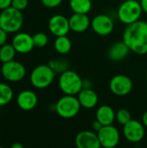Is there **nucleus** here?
Masks as SVG:
<instances>
[{"instance_id": "obj_8", "label": "nucleus", "mask_w": 147, "mask_h": 148, "mask_svg": "<svg viewBox=\"0 0 147 148\" xmlns=\"http://www.w3.org/2000/svg\"><path fill=\"white\" fill-rule=\"evenodd\" d=\"M109 88L111 92L117 96H126L129 95L133 89V82L125 75H117L111 79Z\"/></svg>"}, {"instance_id": "obj_4", "label": "nucleus", "mask_w": 147, "mask_h": 148, "mask_svg": "<svg viewBox=\"0 0 147 148\" xmlns=\"http://www.w3.org/2000/svg\"><path fill=\"white\" fill-rule=\"evenodd\" d=\"M81 106L75 95H65L61 97L55 105V109L57 114L63 119H71L76 116Z\"/></svg>"}, {"instance_id": "obj_16", "label": "nucleus", "mask_w": 147, "mask_h": 148, "mask_svg": "<svg viewBox=\"0 0 147 148\" xmlns=\"http://www.w3.org/2000/svg\"><path fill=\"white\" fill-rule=\"evenodd\" d=\"M70 30L75 33H82L86 31L91 25V22L87 14L74 13L69 18Z\"/></svg>"}, {"instance_id": "obj_25", "label": "nucleus", "mask_w": 147, "mask_h": 148, "mask_svg": "<svg viewBox=\"0 0 147 148\" xmlns=\"http://www.w3.org/2000/svg\"><path fill=\"white\" fill-rule=\"evenodd\" d=\"M116 120L120 125L124 126L132 120L131 113L127 109H125V108L119 109L116 112Z\"/></svg>"}, {"instance_id": "obj_9", "label": "nucleus", "mask_w": 147, "mask_h": 148, "mask_svg": "<svg viewBox=\"0 0 147 148\" xmlns=\"http://www.w3.org/2000/svg\"><path fill=\"white\" fill-rule=\"evenodd\" d=\"M101 147L105 148L115 147L120 142L119 130L113 125L104 126L99 132H97Z\"/></svg>"}, {"instance_id": "obj_20", "label": "nucleus", "mask_w": 147, "mask_h": 148, "mask_svg": "<svg viewBox=\"0 0 147 148\" xmlns=\"http://www.w3.org/2000/svg\"><path fill=\"white\" fill-rule=\"evenodd\" d=\"M55 49L57 53L61 55H66L70 52L72 49V42L71 40L66 36H56L55 42H54Z\"/></svg>"}, {"instance_id": "obj_27", "label": "nucleus", "mask_w": 147, "mask_h": 148, "mask_svg": "<svg viewBox=\"0 0 147 148\" xmlns=\"http://www.w3.org/2000/svg\"><path fill=\"white\" fill-rule=\"evenodd\" d=\"M28 4H29L28 0H12V2H11V6L18 10H21V11L25 10L27 8Z\"/></svg>"}, {"instance_id": "obj_12", "label": "nucleus", "mask_w": 147, "mask_h": 148, "mask_svg": "<svg viewBox=\"0 0 147 148\" xmlns=\"http://www.w3.org/2000/svg\"><path fill=\"white\" fill-rule=\"evenodd\" d=\"M49 29L55 36H66L70 30L69 21L63 15H55L49 21Z\"/></svg>"}, {"instance_id": "obj_31", "label": "nucleus", "mask_w": 147, "mask_h": 148, "mask_svg": "<svg viewBox=\"0 0 147 148\" xmlns=\"http://www.w3.org/2000/svg\"><path fill=\"white\" fill-rule=\"evenodd\" d=\"M11 2L12 0H0V10L11 6Z\"/></svg>"}, {"instance_id": "obj_29", "label": "nucleus", "mask_w": 147, "mask_h": 148, "mask_svg": "<svg viewBox=\"0 0 147 148\" xmlns=\"http://www.w3.org/2000/svg\"><path fill=\"white\" fill-rule=\"evenodd\" d=\"M7 37H8V33L2 28H0V47L6 43Z\"/></svg>"}, {"instance_id": "obj_2", "label": "nucleus", "mask_w": 147, "mask_h": 148, "mask_svg": "<svg viewBox=\"0 0 147 148\" xmlns=\"http://www.w3.org/2000/svg\"><path fill=\"white\" fill-rule=\"evenodd\" d=\"M23 16L21 10L12 6L3 10L0 13V28L7 33H16L22 28Z\"/></svg>"}, {"instance_id": "obj_3", "label": "nucleus", "mask_w": 147, "mask_h": 148, "mask_svg": "<svg viewBox=\"0 0 147 148\" xmlns=\"http://www.w3.org/2000/svg\"><path fill=\"white\" fill-rule=\"evenodd\" d=\"M84 82L75 71L67 69L61 74L59 78V88L62 93L69 95H76L83 88Z\"/></svg>"}, {"instance_id": "obj_10", "label": "nucleus", "mask_w": 147, "mask_h": 148, "mask_svg": "<svg viewBox=\"0 0 147 148\" xmlns=\"http://www.w3.org/2000/svg\"><path fill=\"white\" fill-rule=\"evenodd\" d=\"M123 134L131 143L140 142L145 136V126L142 122L132 119L128 123L123 126Z\"/></svg>"}, {"instance_id": "obj_15", "label": "nucleus", "mask_w": 147, "mask_h": 148, "mask_svg": "<svg viewBox=\"0 0 147 148\" xmlns=\"http://www.w3.org/2000/svg\"><path fill=\"white\" fill-rule=\"evenodd\" d=\"M38 102L37 95L32 90H23L16 97V103L19 108L23 111H30L34 109Z\"/></svg>"}, {"instance_id": "obj_5", "label": "nucleus", "mask_w": 147, "mask_h": 148, "mask_svg": "<svg viewBox=\"0 0 147 148\" xmlns=\"http://www.w3.org/2000/svg\"><path fill=\"white\" fill-rule=\"evenodd\" d=\"M143 10L140 3L137 0L123 1L118 10V17L120 21L126 25L131 24L139 20Z\"/></svg>"}, {"instance_id": "obj_1", "label": "nucleus", "mask_w": 147, "mask_h": 148, "mask_svg": "<svg viewBox=\"0 0 147 148\" xmlns=\"http://www.w3.org/2000/svg\"><path fill=\"white\" fill-rule=\"evenodd\" d=\"M123 41L135 54H146L147 22L139 20L126 25L123 33Z\"/></svg>"}, {"instance_id": "obj_19", "label": "nucleus", "mask_w": 147, "mask_h": 148, "mask_svg": "<svg viewBox=\"0 0 147 148\" xmlns=\"http://www.w3.org/2000/svg\"><path fill=\"white\" fill-rule=\"evenodd\" d=\"M96 120L100 121L104 126L112 125L116 120V113L108 105L99 107L96 111Z\"/></svg>"}, {"instance_id": "obj_28", "label": "nucleus", "mask_w": 147, "mask_h": 148, "mask_svg": "<svg viewBox=\"0 0 147 148\" xmlns=\"http://www.w3.org/2000/svg\"><path fill=\"white\" fill-rule=\"evenodd\" d=\"M41 2L45 7L52 9L59 6L62 3V0H41Z\"/></svg>"}, {"instance_id": "obj_23", "label": "nucleus", "mask_w": 147, "mask_h": 148, "mask_svg": "<svg viewBox=\"0 0 147 148\" xmlns=\"http://www.w3.org/2000/svg\"><path fill=\"white\" fill-rule=\"evenodd\" d=\"M16 49L12 44H3L0 47V61L4 63L14 60L16 56Z\"/></svg>"}, {"instance_id": "obj_24", "label": "nucleus", "mask_w": 147, "mask_h": 148, "mask_svg": "<svg viewBox=\"0 0 147 148\" xmlns=\"http://www.w3.org/2000/svg\"><path fill=\"white\" fill-rule=\"evenodd\" d=\"M49 65L55 74H62L67 69H68V62L63 60H57V59L51 60L49 62Z\"/></svg>"}, {"instance_id": "obj_26", "label": "nucleus", "mask_w": 147, "mask_h": 148, "mask_svg": "<svg viewBox=\"0 0 147 148\" xmlns=\"http://www.w3.org/2000/svg\"><path fill=\"white\" fill-rule=\"evenodd\" d=\"M32 37H33L34 45L36 48H43L49 42L48 36L45 33H42V32L36 33L34 36H32Z\"/></svg>"}, {"instance_id": "obj_11", "label": "nucleus", "mask_w": 147, "mask_h": 148, "mask_svg": "<svg viewBox=\"0 0 147 148\" xmlns=\"http://www.w3.org/2000/svg\"><path fill=\"white\" fill-rule=\"evenodd\" d=\"M91 27L97 35L108 36L113 32L114 23L109 16L106 14H100L93 18L91 22Z\"/></svg>"}, {"instance_id": "obj_30", "label": "nucleus", "mask_w": 147, "mask_h": 148, "mask_svg": "<svg viewBox=\"0 0 147 148\" xmlns=\"http://www.w3.org/2000/svg\"><path fill=\"white\" fill-rule=\"evenodd\" d=\"M103 127H104V125H103L100 121H98V120H95V121L93 122V124H92V127H93V129H94L95 132H99Z\"/></svg>"}, {"instance_id": "obj_17", "label": "nucleus", "mask_w": 147, "mask_h": 148, "mask_svg": "<svg viewBox=\"0 0 147 148\" xmlns=\"http://www.w3.org/2000/svg\"><path fill=\"white\" fill-rule=\"evenodd\" d=\"M129 47L126 43L122 40L120 42H115L113 43L108 49V57L113 62H120L123 61L130 52Z\"/></svg>"}, {"instance_id": "obj_6", "label": "nucleus", "mask_w": 147, "mask_h": 148, "mask_svg": "<svg viewBox=\"0 0 147 148\" xmlns=\"http://www.w3.org/2000/svg\"><path fill=\"white\" fill-rule=\"evenodd\" d=\"M55 75V73L49 64H41L32 70L30 74V82L36 88L43 89L51 85Z\"/></svg>"}, {"instance_id": "obj_22", "label": "nucleus", "mask_w": 147, "mask_h": 148, "mask_svg": "<svg viewBox=\"0 0 147 148\" xmlns=\"http://www.w3.org/2000/svg\"><path fill=\"white\" fill-rule=\"evenodd\" d=\"M13 89L8 84L0 82V107L7 105L13 99Z\"/></svg>"}, {"instance_id": "obj_32", "label": "nucleus", "mask_w": 147, "mask_h": 148, "mask_svg": "<svg viewBox=\"0 0 147 148\" xmlns=\"http://www.w3.org/2000/svg\"><path fill=\"white\" fill-rule=\"evenodd\" d=\"M140 5L144 12L147 13V0H140Z\"/></svg>"}, {"instance_id": "obj_13", "label": "nucleus", "mask_w": 147, "mask_h": 148, "mask_svg": "<svg viewBox=\"0 0 147 148\" xmlns=\"http://www.w3.org/2000/svg\"><path fill=\"white\" fill-rule=\"evenodd\" d=\"M11 44L15 48L16 51L20 54H28L34 49L33 37L28 33L19 32L15 35L12 39Z\"/></svg>"}, {"instance_id": "obj_35", "label": "nucleus", "mask_w": 147, "mask_h": 148, "mask_svg": "<svg viewBox=\"0 0 147 148\" xmlns=\"http://www.w3.org/2000/svg\"><path fill=\"white\" fill-rule=\"evenodd\" d=\"M120 1H122V2H123V1H126V0H120Z\"/></svg>"}, {"instance_id": "obj_34", "label": "nucleus", "mask_w": 147, "mask_h": 148, "mask_svg": "<svg viewBox=\"0 0 147 148\" xmlns=\"http://www.w3.org/2000/svg\"><path fill=\"white\" fill-rule=\"evenodd\" d=\"M11 147L12 148H23V146L21 144V143H18V142H15L11 145Z\"/></svg>"}, {"instance_id": "obj_21", "label": "nucleus", "mask_w": 147, "mask_h": 148, "mask_svg": "<svg viewBox=\"0 0 147 148\" xmlns=\"http://www.w3.org/2000/svg\"><path fill=\"white\" fill-rule=\"evenodd\" d=\"M69 6L74 13L88 14L92 9L91 0H70Z\"/></svg>"}, {"instance_id": "obj_14", "label": "nucleus", "mask_w": 147, "mask_h": 148, "mask_svg": "<svg viewBox=\"0 0 147 148\" xmlns=\"http://www.w3.org/2000/svg\"><path fill=\"white\" fill-rule=\"evenodd\" d=\"M75 146L78 148H100L98 134L88 130L80 132L75 137Z\"/></svg>"}, {"instance_id": "obj_36", "label": "nucleus", "mask_w": 147, "mask_h": 148, "mask_svg": "<svg viewBox=\"0 0 147 148\" xmlns=\"http://www.w3.org/2000/svg\"><path fill=\"white\" fill-rule=\"evenodd\" d=\"M146 80H147V71H146Z\"/></svg>"}, {"instance_id": "obj_18", "label": "nucleus", "mask_w": 147, "mask_h": 148, "mask_svg": "<svg viewBox=\"0 0 147 148\" xmlns=\"http://www.w3.org/2000/svg\"><path fill=\"white\" fill-rule=\"evenodd\" d=\"M77 98L81 106L87 109H91L96 107L99 101L98 95L91 88H82L77 95Z\"/></svg>"}, {"instance_id": "obj_33", "label": "nucleus", "mask_w": 147, "mask_h": 148, "mask_svg": "<svg viewBox=\"0 0 147 148\" xmlns=\"http://www.w3.org/2000/svg\"><path fill=\"white\" fill-rule=\"evenodd\" d=\"M142 123L145 126V127H147V111L145 112L142 115Z\"/></svg>"}, {"instance_id": "obj_7", "label": "nucleus", "mask_w": 147, "mask_h": 148, "mask_svg": "<svg viewBox=\"0 0 147 148\" xmlns=\"http://www.w3.org/2000/svg\"><path fill=\"white\" fill-rule=\"evenodd\" d=\"M1 74L5 80L10 82H17L25 77L26 69L23 63L12 60L10 62L3 63Z\"/></svg>"}]
</instances>
